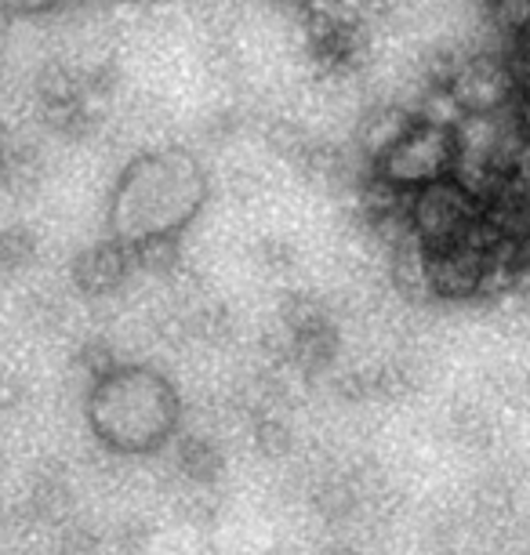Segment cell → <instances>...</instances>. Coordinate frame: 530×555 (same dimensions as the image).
<instances>
[{
  "label": "cell",
  "instance_id": "cell-1",
  "mask_svg": "<svg viewBox=\"0 0 530 555\" xmlns=\"http://www.w3.org/2000/svg\"><path fill=\"white\" fill-rule=\"evenodd\" d=\"M196 185L201 182H196L193 167L185 160L134 164L131 175L124 178L120 215L128 211L131 218H150L142 240H164V233H168L171 225H179L182 218H190Z\"/></svg>",
  "mask_w": 530,
  "mask_h": 555
},
{
  "label": "cell",
  "instance_id": "cell-2",
  "mask_svg": "<svg viewBox=\"0 0 530 555\" xmlns=\"http://www.w3.org/2000/svg\"><path fill=\"white\" fill-rule=\"evenodd\" d=\"M124 269H128L124 250L117 244H102L77 261V284L88 295H106V291H113L124 280Z\"/></svg>",
  "mask_w": 530,
  "mask_h": 555
},
{
  "label": "cell",
  "instance_id": "cell-3",
  "mask_svg": "<svg viewBox=\"0 0 530 555\" xmlns=\"http://www.w3.org/2000/svg\"><path fill=\"white\" fill-rule=\"evenodd\" d=\"M29 516L40 522H66L73 516V490L59 473H40L34 479V490H29Z\"/></svg>",
  "mask_w": 530,
  "mask_h": 555
},
{
  "label": "cell",
  "instance_id": "cell-4",
  "mask_svg": "<svg viewBox=\"0 0 530 555\" xmlns=\"http://www.w3.org/2000/svg\"><path fill=\"white\" fill-rule=\"evenodd\" d=\"M179 465H182L185 476L196 479V483H211V479L222 476V454H218L211 443H204V439H190V443H182Z\"/></svg>",
  "mask_w": 530,
  "mask_h": 555
},
{
  "label": "cell",
  "instance_id": "cell-5",
  "mask_svg": "<svg viewBox=\"0 0 530 555\" xmlns=\"http://www.w3.org/2000/svg\"><path fill=\"white\" fill-rule=\"evenodd\" d=\"M316 512L331 522H341L349 516H357L360 512V494L357 487L349 483V479H331V483L320 487L316 494Z\"/></svg>",
  "mask_w": 530,
  "mask_h": 555
},
{
  "label": "cell",
  "instance_id": "cell-6",
  "mask_svg": "<svg viewBox=\"0 0 530 555\" xmlns=\"http://www.w3.org/2000/svg\"><path fill=\"white\" fill-rule=\"evenodd\" d=\"M0 175H4V182L12 185V190H29V185H37V178H40L37 150L18 145V150L4 153V156H0Z\"/></svg>",
  "mask_w": 530,
  "mask_h": 555
},
{
  "label": "cell",
  "instance_id": "cell-7",
  "mask_svg": "<svg viewBox=\"0 0 530 555\" xmlns=\"http://www.w3.org/2000/svg\"><path fill=\"white\" fill-rule=\"evenodd\" d=\"M37 255V236L26 225H12L0 233V266L4 269H26Z\"/></svg>",
  "mask_w": 530,
  "mask_h": 555
},
{
  "label": "cell",
  "instance_id": "cell-8",
  "mask_svg": "<svg viewBox=\"0 0 530 555\" xmlns=\"http://www.w3.org/2000/svg\"><path fill=\"white\" fill-rule=\"evenodd\" d=\"M494 552L497 555H530V519L494 522Z\"/></svg>",
  "mask_w": 530,
  "mask_h": 555
},
{
  "label": "cell",
  "instance_id": "cell-9",
  "mask_svg": "<svg viewBox=\"0 0 530 555\" xmlns=\"http://www.w3.org/2000/svg\"><path fill=\"white\" fill-rule=\"evenodd\" d=\"M59 555H102V541L95 530L88 527H69L59 538Z\"/></svg>",
  "mask_w": 530,
  "mask_h": 555
},
{
  "label": "cell",
  "instance_id": "cell-10",
  "mask_svg": "<svg viewBox=\"0 0 530 555\" xmlns=\"http://www.w3.org/2000/svg\"><path fill=\"white\" fill-rule=\"evenodd\" d=\"M77 363L85 366V371L91 374V378L99 382V378H106V374L113 371V352L106 349V345L91 341V345H85V349H80Z\"/></svg>",
  "mask_w": 530,
  "mask_h": 555
},
{
  "label": "cell",
  "instance_id": "cell-11",
  "mask_svg": "<svg viewBox=\"0 0 530 555\" xmlns=\"http://www.w3.org/2000/svg\"><path fill=\"white\" fill-rule=\"evenodd\" d=\"M117 548L124 555H142L150 548V527H145V522H124L117 533Z\"/></svg>",
  "mask_w": 530,
  "mask_h": 555
},
{
  "label": "cell",
  "instance_id": "cell-12",
  "mask_svg": "<svg viewBox=\"0 0 530 555\" xmlns=\"http://www.w3.org/2000/svg\"><path fill=\"white\" fill-rule=\"evenodd\" d=\"M258 447H262L266 454H284L290 447V433L280 422H262L258 425Z\"/></svg>",
  "mask_w": 530,
  "mask_h": 555
},
{
  "label": "cell",
  "instance_id": "cell-13",
  "mask_svg": "<svg viewBox=\"0 0 530 555\" xmlns=\"http://www.w3.org/2000/svg\"><path fill=\"white\" fill-rule=\"evenodd\" d=\"M23 400H26L23 382L12 378V374H0V414H12Z\"/></svg>",
  "mask_w": 530,
  "mask_h": 555
},
{
  "label": "cell",
  "instance_id": "cell-14",
  "mask_svg": "<svg viewBox=\"0 0 530 555\" xmlns=\"http://www.w3.org/2000/svg\"><path fill=\"white\" fill-rule=\"evenodd\" d=\"M190 519L201 522V527H207V522L218 519V505H211V501H193V505H190Z\"/></svg>",
  "mask_w": 530,
  "mask_h": 555
},
{
  "label": "cell",
  "instance_id": "cell-15",
  "mask_svg": "<svg viewBox=\"0 0 530 555\" xmlns=\"http://www.w3.org/2000/svg\"><path fill=\"white\" fill-rule=\"evenodd\" d=\"M327 555H360V552L352 548V544H335V548H331Z\"/></svg>",
  "mask_w": 530,
  "mask_h": 555
},
{
  "label": "cell",
  "instance_id": "cell-16",
  "mask_svg": "<svg viewBox=\"0 0 530 555\" xmlns=\"http://www.w3.org/2000/svg\"><path fill=\"white\" fill-rule=\"evenodd\" d=\"M0 156H4V142H0Z\"/></svg>",
  "mask_w": 530,
  "mask_h": 555
},
{
  "label": "cell",
  "instance_id": "cell-17",
  "mask_svg": "<svg viewBox=\"0 0 530 555\" xmlns=\"http://www.w3.org/2000/svg\"><path fill=\"white\" fill-rule=\"evenodd\" d=\"M436 555H454V552H436Z\"/></svg>",
  "mask_w": 530,
  "mask_h": 555
}]
</instances>
